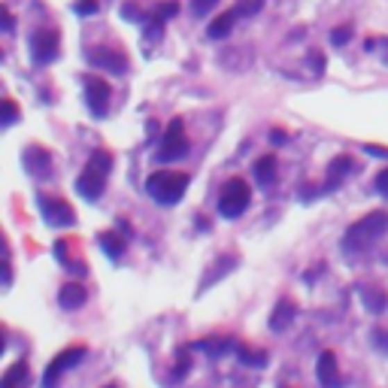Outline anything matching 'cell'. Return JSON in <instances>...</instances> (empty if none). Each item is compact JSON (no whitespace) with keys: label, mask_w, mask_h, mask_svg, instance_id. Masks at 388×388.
I'll return each instance as SVG.
<instances>
[{"label":"cell","mask_w":388,"mask_h":388,"mask_svg":"<svg viewBox=\"0 0 388 388\" xmlns=\"http://www.w3.org/2000/svg\"><path fill=\"white\" fill-rule=\"evenodd\" d=\"M385 230H388V212H370V216L349 225V230H346V237H343V246L349 252L367 249V246H373Z\"/></svg>","instance_id":"obj_1"},{"label":"cell","mask_w":388,"mask_h":388,"mask_svg":"<svg viewBox=\"0 0 388 388\" xmlns=\"http://www.w3.org/2000/svg\"><path fill=\"white\" fill-rule=\"evenodd\" d=\"M146 188H149V194H152L158 203L170 206V203L183 201V194L188 188V176H185V173H170V170L152 173V176H149V183H146Z\"/></svg>","instance_id":"obj_2"},{"label":"cell","mask_w":388,"mask_h":388,"mask_svg":"<svg viewBox=\"0 0 388 388\" xmlns=\"http://www.w3.org/2000/svg\"><path fill=\"white\" fill-rule=\"evenodd\" d=\"M249 201H252L249 185H246L243 179H228V183L221 185V194H219V212L225 219H237L246 212Z\"/></svg>","instance_id":"obj_3"},{"label":"cell","mask_w":388,"mask_h":388,"mask_svg":"<svg viewBox=\"0 0 388 388\" xmlns=\"http://www.w3.org/2000/svg\"><path fill=\"white\" fill-rule=\"evenodd\" d=\"M185 155H188L185 125H183V119H173V121H170V128L164 130L161 146H158V152H155V158H158L161 164H173V161L185 158Z\"/></svg>","instance_id":"obj_4"},{"label":"cell","mask_w":388,"mask_h":388,"mask_svg":"<svg viewBox=\"0 0 388 388\" xmlns=\"http://www.w3.org/2000/svg\"><path fill=\"white\" fill-rule=\"evenodd\" d=\"M37 203H40V212H43V219L52 228H70V225H76V212H73V206L67 201H61V197L40 194Z\"/></svg>","instance_id":"obj_5"},{"label":"cell","mask_w":388,"mask_h":388,"mask_svg":"<svg viewBox=\"0 0 388 388\" xmlns=\"http://www.w3.org/2000/svg\"><path fill=\"white\" fill-rule=\"evenodd\" d=\"M82 358H85V346H70V349L58 352L55 358L49 361V367H46V373H43V388H55L58 379L67 373L70 367H76Z\"/></svg>","instance_id":"obj_6"},{"label":"cell","mask_w":388,"mask_h":388,"mask_svg":"<svg viewBox=\"0 0 388 388\" xmlns=\"http://www.w3.org/2000/svg\"><path fill=\"white\" fill-rule=\"evenodd\" d=\"M88 58V64L97 70H106V73H125L128 70V58L121 55V52H115V49H88L85 52Z\"/></svg>","instance_id":"obj_7"},{"label":"cell","mask_w":388,"mask_h":388,"mask_svg":"<svg viewBox=\"0 0 388 388\" xmlns=\"http://www.w3.org/2000/svg\"><path fill=\"white\" fill-rule=\"evenodd\" d=\"M110 94L112 92L103 79H97V76L85 79V101H88V110L94 115H106V110H110Z\"/></svg>","instance_id":"obj_8"},{"label":"cell","mask_w":388,"mask_h":388,"mask_svg":"<svg viewBox=\"0 0 388 388\" xmlns=\"http://www.w3.org/2000/svg\"><path fill=\"white\" fill-rule=\"evenodd\" d=\"M22 161H24V170H28L34 179H46L49 173H52V155H49L43 146H28L24 155H22Z\"/></svg>","instance_id":"obj_9"},{"label":"cell","mask_w":388,"mask_h":388,"mask_svg":"<svg viewBox=\"0 0 388 388\" xmlns=\"http://www.w3.org/2000/svg\"><path fill=\"white\" fill-rule=\"evenodd\" d=\"M31 55H34L37 64H49L58 58V37L52 31H37L34 37H31Z\"/></svg>","instance_id":"obj_10"},{"label":"cell","mask_w":388,"mask_h":388,"mask_svg":"<svg viewBox=\"0 0 388 388\" xmlns=\"http://www.w3.org/2000/svg\"><path fill=\"white\" fill-rule=\"evenodd\" d=\"M103 185H106V176H101V173L94 170H82V176L76 179V192L85 197V201H97V197L103 194Z\"/></svg>","instance_id":"obj_11"},{"label":"cell","mask_w":388,"mask_h":388,"mask_svg":"<svg viewBox=\"0 0 388 388\" xmlns=\"http://www.w3.org/2000/svg\"><path fill=\"white\" fill-rule=\"evenodd\" d=\"M319 382L325 388H337L340 385V364H337L334 352H321L319 355Z\"/></svg>","instance_id":"obj_12"},{"label":"cell","mask_w":388,"mask_h":388,"mask_svg":"<svg viewBox=\"0 0 388 388\" xmlns=\"http://www.w3.org/2000/svg\"><path fill=\"white\" fill-rule=\"evenodd\" d=\"M355 161L349 158V155H340V158L331 161V167H328V179H325V192H334V188L343 185V179L352 173Z\"/></svg>","instance_id":"obj_13"},{"label":"cell","mask_w":388,"mask_h":388,"mask_svg":"<svg viewBox=\"0 0 388 388\" xmlns=\"http://www.w3.org/2000/svg\"><path fill=\"white\" fill-rule=\"evenodd\" d=\"M28 379H31V370L24 361H15L3 370V376H0V388H28Z\"/></svg>","instance_id":"obj_14"},{"label":"cell","mask_w":388,"mask_h":388,"mask_svg":"<svg viewBox=\"0 0 388 388\" xmlns=\"http://www.w3.org/2000/svg\"><path fill=\"white\" fill-rule=\"evenodd\" d=\"M294 312H297V307H294L292 301H279L276 307H273V316H270V328H273L276 334H282L285 328H292Z\"/></svg>","instance_id":"obj_15"},{"label":"cell","mask_w":388,"mask_h":388,"mask_svg":"<svg viewBox=\"0 0 388 388\" xmlns=\"http://www.w3.org/2000/svg\"><path fill=\"white\" fill-rule=\"evenodd\" d=\"M85 297H88V292L79 282H67L61 292H58V301H61L64 310H79L82 303H85Z\"/></svg>","instance_id":"obj_16"},{"label":"cell","mask_w":388,"mask_h":388,"mask_svg":"<svg viewBox=\"0 0 388 388\" xmlns=\"http://www.w3.org/2000/svg\"><path fill=\"white\" fill-rule=\"evenodd\" d=\"M240 19V12L237 10H228V12H221L219 19H212V24L206 28V34H210V40H221V37H228L230 31H234V22Z\"/></svg>","instance_id":"obj_17"},{"label":"cell","mask_w":388,"mask_h":388,"mask_svg":"<svg viewBox=\"0 0 388 388\" xmlns=\"http://www.w3.org/2000/svg\"><path fill=\"white\" fill-rule=\"evenodd\" d=\"M197 349L206 352L210 358H219V355H225V352L234 349V340H230V337H206V340L197 343Z\"/></svg>","instance_id":"obj_18"},{"label":"cell","mask_w":388,"mask_h":388,"mask_svg":"<svg viewBox=\"0 0 388 388\" xmlns=\"http://www.w3.org/2000/svg\"><path fill=\"white\" fill-rule=\"evenodd\" d=\"M255 179H258L261 185H267V183L276 179V158L273 155H264V158L255 161Z\"/></svg>","instance_id":"obj_19"},{"label":"cell","mask_w":388,"mask_h":388,"mask_svg":"<svg viewBox=\"0 0 388 388\" xmlns=\"http://www.w3.org/2000/svg\"><path fill=\"white\" fill-rule=\"evenodd\" d=\"M97 243H101V249L110 255V258H121V252H125V240H121L119 234H112V230H103V234L97 237Z\"/></svg>","instance_id":"obj_20"},{"label":"cell","mask_w":388,"mask_h":388,"mask_svg":"<svg viewBox=\"0 0 388 388\" xmlns=\"http://www.w3.org/2000/svg\"><path fill=\"white\" fill-rule=\"evenodd\" d=\"M237 355H240V361H243V364H249V367H264V364H267V352H261V349L240 346V349H237Z\"/></svg>","instance_id":"obj_21"},{"label":"cell","mask_w":388,"mask_h":388,"mask_svg":"<svg viewBox=\"0 0 388 388\" xmlns=\"http://www.w3.org/2000/svg\"><path fill=\"white\" fill-rule=\"evenodd\" d=\"M110 167H112V155L110 152H94L92 158H88V170H94V173H101V176H110Z\"/></svg>","instance_id":"obj_22"},{"label":"cell","mask_w":388,"mask_h":388,"mask_svg":"<svg viewBox=\"0 0 388 388\" xmlns=\"http://www.w3.org/2000/svg\"><path fill=\"white\" fill-rule=\"evenodd\" d=\"M230 264H237V255H225V258H221V261H216V267H219V270H216V273H212V276H206L201 288H210V285H212V279H216V276H225L228 270H230Z\"/></svg>","instance_id":"obj_23"},{"label":"cell","mask_w":388,"mask_h":388,"mask_svg":"<svg viewBox=\"0 0 388 388\" xmlns=\"http://www.w3.org/2000/svg\"><path fill=\"white\" fill-rule=\"evenodd\" d=\"M176 10H179L176 0H164V3L155 6V12H152V15H158L161 22H167V19H173V15H176Z\"/></svg>","instance_id":"obj_24"},{"label":"cell","mask_w":388,"mask_h":388,"mask_svg":"<svg viewBox=\"0 0 388 388\" xmlns=\"http://www.w3.org/2000/svg\"><path fill=\"white\" fill-rule=\"evenodd\" d=\"M261 6H264V0H240V3H237V12H240L243 19H249V15L261 12Z\"/></svg>","instance_id":"obj_25"},{"label":"cell","mask_w":388,"mask_h":388,"mask_svg":"<svg viewBox=\"0 0 388 388\" xmlns=\"http://www.w3.org/2000/svg\"><path fill=\"white\" fill-rule=\"evenodd\" d=\"M15 119H19V106H15V101H10V97H3V119H0V121L10 128Z\"/></svg>","instance_id":"obj_26"},{"label":"cell","mask_w":388,"mask_h":388,"mask_svg":"<svg viewBox=\"0 0 388 388\" xmlns=\"http://www.w3.org/2000/svg\"><path fill=\"white\" fill-rule=\"evenodd\" d=\"M349 40H352V28H349V24H346V28H334L331 31V43L334 46H343V43H349Z\"/></svg>","instance_id":"obj_27"},{"label":"cell","mask_w":388,"mask_h":388,"mask_svg":"<svg viewBox=\"0 0 388 388\" xmlns=\"http://www.w3.org/2000/svg\"><path fill=\"white\" fill-rule=\"evenodd\" d=\"M188 364H192V361H188V349H183V352H179V361H176V373H173V379H183V376L188 373Z\"/></svg>","instance_id":"obj_28"},{"label":"cell","mask_w":388,"mask_h":388,"mask_svg":"<svg viewBox=\"0 0 388 388\" xmlns=\"http://www.w3.org/2000/svg\"><path fill=\"white\" fill-rule=\"evenodd\" d=\"M216 3H219V0H192V12L194 15H206Z\"/></svg>","instance_id":"obj_29"},{"label":"cell","mask_w":388,"mask_h":388,"mask_svg":"<svg viewBox=\"0 0 388 388\" xmlns=\"http://www.w3.org/2000/svg\"><path fill=\"white\" fill-rule=\"evenodd\" d=\"M97 12V0H79L76 3V15H94Z\"/></svg>","instance_id":"obj_30"},{"label":"cell","mask_w":388,"mask_h":388,"mask_svg":"<svg viewBox=\"0 0 388 388\" xmlns=\"http://www.w3.org/2000/svg\"><path fill=\"white\" fill-rule=\"evenodd\" d=\"M364 301H367L373 310H382V292H364Z\"/></svg>","instance_id":"obj_31"},{"label":"cell","mask_w":388,"mask_h":388,"mask_svg":"<svg viewBox=\"0 0 388 388\" xmlns=\"http://www.w3.org/2000/svg\"><path fill=\"white\" fill-rule=\"evenodd\" d=\"M376 192L388 197V170H382V173L376 176Z\"/></svg>","instance_id":"obj_32"},{"label":"cell","mask_w":388,"mask_h":388,"mask_svg":"<svg viewBox=\"0 0 388 388\" xmlns=\"http://www.w3.org/2000/svg\"><path fill=\"white\" fill-rule=\"evenodd\" d=\"M121 15H125V19H140V10L134 3H128V6H121Z\"/></svg>","instance_id":"obj_33"},{"label":"cell","mask_w":388,"mask_h":388,"mask_svg":"<svg viewBox=\"0 0 388 388\" xmlns=\"http://www.w3.org/2000/svg\"><path fill=\"white\" fill-rule=\"evenodd\" d=\"M12 28H15V19H12V12H10V10H3V31H6V34H10Z\"/></svg>","instance_id":"obj_34"},{"label":"cell","mask_w":388,"mask_h":388,"mask_svg":"<svg viewBox=\"0 0 388 388\" xmlns=\"http://www.w3.org/2000/svg\"><path fill=\"white\" fill-rule=\"evenodd\" d=\"M364 152L376 155V158H388V149H379V146H364Z\"/></svg>","instance_id":"obj_35"},{"label":"cell","mask_w":388,"mask_h":388,"mask_svg":"<svg viewBox=\"0 0 388 388\" xmlns=\"http://www.w3.org/2000/svg\"><path fill=\"white\" fill-rule=\"evenodd\" d=\"M273 140H276V143H285V140H288L285 130H273Z\"/></svg>","instance_id":"obj_36"},{"label":"cell","mask_w":388,"mask_h":388,"mask_svg":"<svg viewBox=\"0 0 388 388\" xmlns=\"http://www.w3.org/2000/svg\"><path fill=\"white\" fill-rule=\"evenodd\" d=\"M106 388H115V385H106Z\"/></svg>","instance_id":"obj_37"}]
</instances>
